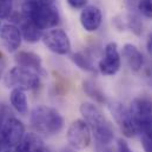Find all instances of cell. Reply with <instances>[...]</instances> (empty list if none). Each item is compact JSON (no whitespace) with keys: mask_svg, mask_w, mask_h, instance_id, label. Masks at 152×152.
Here are the masks:
<instances>
[{"mask_svg":"<svg viewBox=\"0 0 152 152\" xmlns=\"http://www.w3.org/2000/svg\"><path fill=\"white\" fill-rule=\"evenodd\" d=\"M145 78H146L148 83L152 86V65L145 69Z\"/></svg>","mask_w":152,"mask_h":152,"instance_id":"cell-26","label":"cell"},{"mask_svg":"<svg viewBox=\"0 0 152 152\" xmlns=\"http://www.w3.org/2000/svg\"><path fill=\"white\" fill-rule=\"evenodd\" d=\"M20 13L24 19L32 21L42 31L53 28L60 23L54 0H25Z\"/></svg>","mask_w":152,"mask_h":152,"instance_id":"cell-1","label":"cell"},{"mask_svg":"<svg viewBox=\"0 0 152 152\" xmlns=\"http://www.w3.org/2000/svg\"><path fill=\"white\" fill-rule=\"evenodd\" d=\"M121 58L117 42H109L104 50V57L98 63V71L104 76H114L120 70Z\"/></svg>","mask_w":152,"mask_h":152,"instance_id":"cell-7","label":"cell"},{"mask_svg":"<svg viewBox=\"0 0 152 152\" xmlns=\"http://www.w3.org/2000/svg\"><path fill=\"white\" fill-rule=\"evenodd\" d=\"M96 152H113V150L110 148V145L96 143Z\"/></svg>","mask_w":152,"mask_h":152,"instance_id":"cell-25","label":"cell"},{"mask_svg":"<svg viewBox=\"0 0 152 152\" xmlns=\"http://www.w3.org/2000/svg\"><path fill=\"white\" fill-rule=\"evenodd\" d=\"M83 91L90 97L92 98L94 102L99 103V104H105L106 103V96L105 93L102 91V88L92 80H84L83 81Z\"/></svg>","mask_w":152,"mask_h":152,"instance_id":"cell-18","label":"cell"},{"mask_svg":"<svg viewBox=\"0 0 152 152\" xmlns=\"http://www.w3.org/2000/svg\"><path fill=\"white\" fill-rule=\"evenodd\" d=\"M130 113L132 115L134 125L142 121L152 119V99L146 97H138L133 99L130 107Z\"/></svg>","mask_w":152,"mask_h":152,"instance_id":"cell-12","label":"cell"},{"mask_svg":"<svg viewBox=\"0 0 152 152\" xmlns=\"http://www.w3.org/2000/svg\"><path fill=\"white\" fill-rule=\"evenodd\" d=\"M44 45L53 53L66 56L71 52V40L69 34L61 28H52L42 34Z\"/></svg>","mask_w":152,"mask_h":152,"instance_id":"cell-5","label":"cell"},{"mask_svg":"<svg viewBox=\"0 0 152 152\" xmlns=\"http://www.w3.org/2000/svg\"><path fill=\"white\" fill-rule=\"evenodd\" d=\"M1 78H2V70L0 69V79H1Z\"/></svg>","mask_w":152,"mask_h":152,"instance_id":"cell-29","label":"cell"},{"mask_svg":"<svg viewBox=\"0 0 152 152\" xmlns=\"http://www.w3.org/2000/svg\"><path fill=\"white\" fill-rule=\"evenodd\" d=\"M14 61L17 66L28 69L31 71H34L39 76H45L46 71L42 66V60L34 52L31 51H18L14 56Z\"/></svg>","mask_w":152,"mask_h":152,"instance_id":"cell-11","label":"cell"},{"mask_svg":"<svg viewBox=\"0 0 152 152\" xmlns=\"http://www.w3.org/2000/svg\"><path fill=\"white\" fill-rule=\"evenodd\" d=\"M126 25L136 36H140L143 32V24L139 17V12H130L127 14Z\"/></svg>","mask_w":152,"mask_h":152,"instance_id":"cell-20","label":"cell"},{"mask_svg":"<svg viewBox=\"0 0 152 152\" xmlns=\"http://www.w3.org/2000/svg\"><path fill=\"white\" fill-rule=\"evenodd\" d=\"M80 25L86 32H96L103 21L102 11L97 6H86L80 13Z\"/></svg>","mask_w":152,"mask_h":152,"instance_id":"cell-13","label":"cell"},{"mask_svg":"<svg viewBox=\"0 0 152 152\" xmlns=\"http://www.w3.org/2000/svg\"><path fill=\"white\" fill-rule=\"evenodd\" d=\"M19 30L21 32V37L23 39L28 42V44H36L41 40L44 31L41 28H39L36 24H33L32 21H28L26 19L23 18L21 13H20V19H19Z\"/></svg>","mask_w":152,"mask_h":152,"instance_id":"cell-15","label":"cell"},{"mask_svg":"<svg viewBox=\"0 0 152 152\" xmlns=\"http://www.w3.org/2000/svg\"><path fill=\"white\" fill-rule=\"evenodd\" d=\"M0 40L4 45V47L10 52V53H14L18 52L23 37H21V32L19 30V27L12 23L2 25L0 28Z\"/></svg>","mask_w":152,"mask_h":152,"instance_id":"cell-10","label":"cell"},{"mask_svg":"<svg viewBox=\"0 0 152 152\" xmlns=\"http://www.w3.org/2000/svg\"><path fill=\"white\" fill-rule=\"evenodd\" d=\"M117 151L118 152H133L132 151V149L130 148V145L127 144V142L126 140H124V139H118V142H117Z\"/></svg>","mask_w":152,"mask_h":152,"instance_id":"cell-24","label":"cell"},{"mask_svg":"<svg viewBox=\"0 0 152 152\" xmlns=\"http://www.w3.org/2000/svg\"><path fill=\"white\" fill-rule=\"evenodd\" d=\"M30 121L32 127L42 136H54L58 134L65 124L64 117L59 111L51 106L38 105L36 106L30 115Z\"/></svg>","mask_w":152,"mask_h":152,"instance_id":"cell-3","label":"cell"},{"mask_svg":"<svg viewBox=\"0 0 152 152\" xmlns=\"http://www.w3.org/2000/svg\"><path fill=\"white\" fill-rule=\"evenodd\" d=\"M121 56L133 72H138L144 66V57L139 48L133 44H125L121 50Z\"/></svg>","mask_w":152,"mask_h":152,"instance_id":"cell-14","label":"cell"},{"mask_svg":"<svg viewBox=\"0 0 152 152\" xmlns=\"http://www.w3.org/2000/svg\"><path fill=\"white\" fill-rule=\"evenodd\" d=\"M137 8L139 14L148 19H152V0H139Z\"/></svg>","mask_w":152,"mask_h":152,"instance_id":"cell-21","label":"cell"},{"mask_svg":"<svg viewBox=\"0 0 152 152\" xmlns=\"http://www.w3.org/2000/svg\"><path fill=\"white\" fill-rule=\"evenodd\" d=\"M66 1L75 10H80V8L83 10V8H85L87 2H88V0H66Z\"/></svg>","mask_w":152,"mask_h":152,"instance_id":"cell-23","label":"cell"},{"mask_svg":"<svg viewBox=\"0 0 152 152\" xmlns=\"http://www.w3.org/2000/svg\"><path fill=\"white\" fill-rule=\"evenodd\" d=\"M71 60L76 64L77 66L85 71V72H90V73H94L96 72V67L92 63L91 57L85 53V52H76L71 56Z\"/></svg>","mask_w":152,"mask_h":152,"instance_id":"cell-19","label":"cell"},{"mask_svg":"<svg viewBox=\"0 0 152 152\" xmlns=\"http://www.w3.org/2000/svg\"><path fill=\"white\" fill-rule=\"evenodd\" d=\"M13 13V0H0V19H7Z\"/></svg>","mask_w":152,"mask_h":152,"instance_id":"cell-22","label":"cell"},{"mask_svg":"<svg viewBox=\"0 0 152 152\" xmlns=\"http://www.w3.org/2000/svg\"><path fill=\"white\" fill-rule=\"evenodd\" d=\"M44 142L38 133H25L21 142L14 148L15 152H39L44 148Z\"/></svg>","mask_w":152,"mask_h":152,"instance_id":"cell-16","label":"cell"},{"mask_svg":"<svg viewBox=\"0 0 152 152\" xmlns=\"http://www.w3.org/2000/svg\"><path fill=\"white\" fill-rule=\"evenodd\" d=\"M111 111H112L115 123L118 124L121 133L126 138L134 137L137 133V129H136V125L133 123V119H132V115L130 113L129 107L124 106L123 104H114L111 107Z\"/></svg>","mask_w":152,"mask_h":152,"instance_id":"cell-9","label":"cell"},{"mask_svg":"<svg viewBox=\"0 0 152 152\" xmlns=\"http://www.w3.org/2000/svg\"><path fill=\"white\" fill-rule=\"evenodd\" d=\"M1 57H2V54H1V52H0V59H1Z\"/></svg>","mask_w":152,"mask_h":152,"instance_id":"cell-30","label":"cell"},{"mask_svg":"<svg viewBox=\"0 0 152 152\" xmlns=\"http://www.w3.org/2000/svg\"><path fill=\"white\" fill-rule=\"evenodd\" d=\"M0 28H1V23H0Z\"/></svg>","mask_w":152,"mask_h":152,"instance_id":"cell-31","label":"cell"},{"mask_svg":"<svg viewBox=\"0 0 152 152\" xmlns=\"http://www.w3.org/2000/svg\"><path fill=\"white\" fill-rule=\"evenodd\" d=\"M79 110L83 120L88 125L91 133L94 136L96 143L110 145L114 139V129L103 111L92 103H83Z\"/></svg>","mask_w":152,"mask_h":152,"instance_id":"cell-2","label":"cell"},{"mask_svg":"<svg viewBox=\"0 0 152 152\" xmlns=\"http://www.w3.org/2000/svg\"><path fill=\"white\" fill-rule=\"evenodd\" d=\"M67 142L75 150H84L91 144V130L83 119H76L69 126Z\"/></svg>","mask_w":152,"mask_h":152,"instance_id":"cell-6","label":"cell"},{"mask_svg":"<svg viewBox=\"0 0 152 152\" xmlns=\"http://www.w3.org/2000/svg\"><path fill=\"white\" fill-rule=\"evenodd\" d=\"M10 103L18 113L26 114L28 112V100L25 91L20 88H12L10 93Z\"/></svg>","mask_w":152,"mask_h":152,"instance_id":"cell-17","label":"cell"},{"mask_svg":"<svg viewBox=\"0 0 152 152\" xmlns=\"http://www.w3.org/2000/svg\"><path fill=\"white\" fill-rule=\"evenodd\" d=\"M4 84L8 88H20L23 91H32L39 87L40 76L28 69L14 66L5 75Z\"/></svg>","mask_w":152,"mask_h":152,"instance_id":"cell-4","label":"cell"},{"mask_svg":"<svg viewBox=\"0 0 152 152\" xmlns=\"http://www.w3.org/2000/svg\"><path fill=\"white\" fill-rule=\"evenodd\" d=\"M25 136V125L18 118L11 115L1 129L2 144L8 148H15Z\"/></svg>","mask_w":152,"mask_h":152,"instance_id":"cell-8","label":"cell"},{"mask_svg":"<svg viewBox=\"0 0 152 152\" xmlns=\"http://www.w3.org/2000/svg\"><path fill=\"white\" fill-rule=\"evenodd\" d=\"M63 152H75V149H72L71 146L70 148H66V149H64Z\"/></svg>","mask_w":152,"mask_h":152,"instance_id":"cell-28","label":"cell"},{"mask_svg":"<svg viewBox=\"0 0 152 152\" xmlns=\"http://www.w3.org/2000/svg\"><path fill=\"white\" fill-rule=\"evenodd\" d=\"M146 48H148V52H149V54H150V56H152V33H150V34L148 36Z\"/></svg>","mask_w":152,"mask_h":152,"instance_id":"cell-27","label":"cell"}]
</instances>
